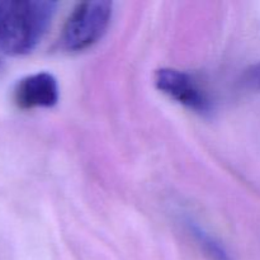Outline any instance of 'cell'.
Listing matches in <instances>:
<instances>
[{
  "label": "cell",
  "mask_w": 260,
  "mask_h": 260,
  "mask_svg": "<svg viewBox=\"0 0 260 260\" xmlns=\"http://www.w3.org/2000/svg\"><path fill=\"white\" fill-rule=\"evenodd\" d=\"M56 3L0 0V50L12 56L30 52L47 30Z\"/></svg>",
  "instance_id": "6da1fadb"
},
{
  "label": "cell",
  "mask_w": 260,
  "mask_h": 260,
  "mask_svg": "<svg viewBox=\"0 0 260 260\" xmlns=\"http://www.w3.org/2000/svg\"><path fill=\"white\" fill-rule=\"evenodd\" d=\"M112 3L106 0L80 3L71 12L61 33V46L68 51H81L98 42L108 28Z\"/></svg>",
  "instance_id": "7a4b0ae2"
},
{
  "label": "cell",
  "mask_w": 260,
  "mask_h": 260,
  "mask_svg": "<svg viewBox=\"0 0 260 260\" xmlns=\"http://www.w3.org/2000/svg\"><path fill=\"white\" fill-rule=\"evenodd\" d=\"M157 88L174 101L193 111L205 113L211 109V103L205 91L197 85L193 78L175 69H160L155 74Z\"/></svg>",
  "instance_id": "3957f363"
},
{
  "label": "cell",
  "mask_w": 260,
  "mask_h": 260,
  "mask_svg": "<svg viewBox=\"0 0 260 260\" xmlns=\"http://www.w3.org/2000/svg\"><path fill=\"white\" fill-rule=\"evenodd\" d=\"M13 101L20 109L53 107L58 101L57 81L48 73L25 76L15 85Z\"/></svg>",
  "instance_id": "277c9868"
},
{
  "label": "cell",
  "mask_w": 260,
  "mask_h": 260,
  "mask_svg": "<svg viewBox=\"0 0 260 260\" xmlns=\"http://www.w3.org/2000/svg\"><path fill=\"white\" fill-rule=\"evenodd\" d=\"M189 228L192 234L194 235L196 240L198 241V244H200L201 248H202V250L205 251L206 255H207L211 260H231L230 256L228 255V253L223 250L222 246L218 243H216V241L213 240L208 234H206L200 226L192 225V222H190Z\"/></svg>",
  "instance_id": "5b68a950"
},
{
  "label": "cell",
  "mask_w": 260,
  "mask_h": 260,
  "mask_svg": "<svg viewBox=\"0 0 260 260\" xmlns=\"http://www.w3.org/2000/svg\"><path fill=\"white\" fill-rule=\"evenodd\" d=\"M243 84L250 90L260 91V62L250 66L244 73Z\"/></svg>",
  "instance_id": "8992f818"
}]
</instances>
